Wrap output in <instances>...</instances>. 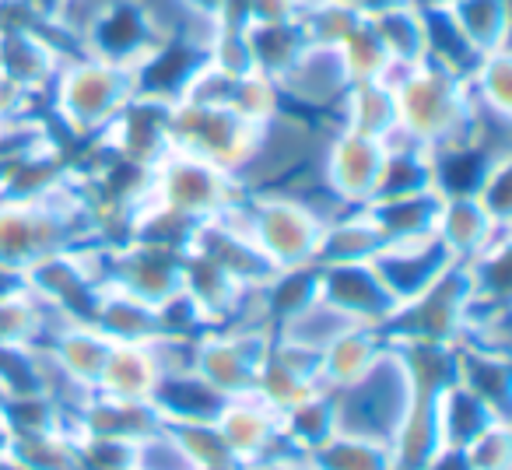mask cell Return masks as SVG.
I'll list each match as a JSON object with an SVG mask.
<instances>
[{
  "mask_svg": "<svg viewBox=\"0 0 512 470\" xmlns=\"http://www.w3.org/2000/svg\"><path fill=\"white\" fill-rule=\"evenodd\" d=\"M372 29L379 32L383 46L390 50L393 64H418L425 60L428 53V32H425V8H421V0L414 4H400V8H390L383 15H372L369 18Z\"/></svg>",
  "mask_w": 512,
  "mask_h": 470,
  "instance_id": "obj_12",
  "label": "cell"
},
{
  "mask_svg": "<svg viewBox=\"0 0 512 470\" xmlns=\"http://www.w3.org/2000/svg\"><path fill=\"white\" fill-rule=\"evenodd\" d=\"M0 123H4V120H0Z\"/></svg>",
  "mask_w": 512,
  "mask_h": 470,
  "instance_id": "obj_17",
  "label": "cell"
},
{
  "mask_svg": "<svg viewBox=\"0 0 512 470\" xmlns=\"http://www.w3.org/2000/svg\"><path fill=\"white\" fill-rule=\"evenodd\" d=\"M386 165V141L355 134V130H334L327 151H323V186L341 207L355 211L376 200L379 179Z\"/></svg>",
  "mask_w": 512,
  "mask_h": 470,
  "instance_id": "obj_6",
  "label": "cell"
},
{
  "mask_svg": "<svg viewBox=\"0 0 512 470\" xmlns=\"http://www.w3.org/2000/svg\"><path fill=\"white\" fill-rule=\"evenodd\" d=\"M246 43L253 53V67L260 74H267L271 81H278L295 60L306 53L309 36L302 18L295 22H274V25H246Z\"/></svg>",
  "mask_w": 512,
  "mask_h": 470,
  "instance_id": "obj_11",
  "label": "cell"
},
{
  "mask_svg": "<svg viewBox=\"0 0 512 470\" xmlns=\"http://www.w3.org/2000/svg\"><path fill=\"white\" fill-rule=\"evenodd\" d=\"M267 123L249 120V116H239L232 109L207 106V102L176 99L169 106V141L172 148L186 151L193 158H204V162L232 172L242 183L256 151H260Z\"/></svg>",
  "mask_w": 512,
  "mask_h": 470,
  "instance_id": "obj_3",
  "label": "cell"
},
{
  "mask_svg": "<svg viewBox=\"0 0 512 470\" xmlns=\"http://www.w3.org/2000/svg\"><path fill=\"white\" fill-rule=\"evenodd\" d=\"M348 85L351 81L344 74L341 57H337L334 46H313V43L278 78L281 99L299 102V106H316V109H334Z\"/></svg>",
  "mask_w": 512,
  "mask_h": 470,
  "instance_id": "obj_7",
  "label": "cell"
},
{
  "mask_svg": "<svg viewBox=\"0 0 512 470\" xmlns=\"http://www.w3.org/2000/svg\"><path fill=\"white\" fill-rule=\"evenodd\" d=\"M71 50L39 18H0V78L29 95H46Z\"/></svg>",
  "mask_w": 512,
  "mask_h": 470,
  "instance_id": "obj_5",
  "label": "cell"
},
{
  "mask_svg": "<svg viewBox=\"0 0 512 470\" xmlns=\"http://www.w3.org/2000/svg\"><path fill=\"white\" fill-rule=\"evenodd\" d=\"M432 4H449V0H432Z\"/></svg>",
  "mask_w": 512,
  "mask_h": 470,
  "instance_id": "obj_16",
  "label": "cell"
},
{
  "mask_svg": "<svg viewBox=\"0 0 512 470\" xmlns=\"http://www.w3.org/2000/svg\"><path fill=\"white\" fill-rule=\"evenodd\" d=\"M477 57L509 46V0H449L439 4Z\"/></svg>",
  "mask_w": 512,
  "mask_h": 470,
  "instance_id": "obj_10",
  "label": "cell"
},
{
  "mask_svg": "<svg viewBox=\"0 0 512 470\" xmlns=\"http://www.w3.org/2000/svg\"><path fill=\"white\" fill-rule=\"evenodd\" d=\"M137 95V71L109 60L71 53L57 71L46 99L57 123L78 141H95Z\"/></svg>",
  "mask_w": 512,
  "mask_h": 470,
  "instance_id": "obj_2",
  "label": "cell"
},
{
  "mask_svg": "<svg viewBox=\"0 0 512 470\" xmlns=\"http://www.w3.org/2000/svg\"><path fill=\"white\" fill-rule=\"evenodd\" d=\"M330 113L337 116L341 130H355V134L376 137V141H386L397 130V106H393L390 85H383V81L348 85Z\"/></svg>",
  "mask_w": 512,
  "mask_h": 470,
  "instance_id": "obj_8",
  "label": "cell"
},
{
  "mask_svg": "<svg viewBox=\"0 0 512 470\" xmlns=\"http://www.w3.org/2000/svg\"><path fill=\"white\" fill-rule=\"evenodd\" d=\"M467 95L477 109V120L481 127H509L512 116V57L509 46L495 53H484L474 64V71L467 74Z\"/></svg>",
  "mask_w": 512,
  "mask_h": 470,
  "instance_id": "obj_9",
  "label": "cell"
},
{
  "mask_svg": "<svg viewBox=\"0 0 512 470\" xmlns=\"http://www.w3.org/2000/svg\"><path fill=\"white\" fill-rule=\"evenodd\" d=\"M351 4H355L365 18H372V15H383V11H390V8H400V4H414V0H351Z\"/></svg>",
  "mask_w": 512,
  "mask_h": 470,
  "instance_id": "obj_15",
  "label": "cell"
},
{
  "mask_svg": "<svg viewBox=\"0 0 512 470\" xmlns=\"http://www.w3.org/2000/svg\"><path fill=\"white\" fill-rule=\"evenodd\" d=\"M302 0H246V25H274L302 18Z\"/></svg>",
  "mask_w": 512,
  "mask_h": 470,
  "instance_id": "obj_14",
  "label": "cell"
},
{
  "mask_svg": "<svg viewBox=\"0 0 512 470\" xmlns=\"http://www.w3.org/2000/svg\"><path fill=\"white\" fill-rule=\"evenodd\" d=\"M383 85H390L397 106V134L421 144L432 155L463 144H484V127L467 95L463 74L418 60V64H393Z\"/></svg>",
  "mask_w": 512,
  "mask_h": 470,
  "instance_id": "obj_1",
  "label": "cell"
},
{
  "mask_svg": "<svg viewBox=\"0 0 512 470\" xmlns=\"http://www.w3.org/2000/svg\"><path fill=\"white\" fill-rule=\"evenodd\" d=\"M242 218L246 232L264 253L274 271H292L309 267L320 257V239L327 228V214H320L313 204L299 197H288L278 190H246L242 197Z\"/></svg>",
  "mask_w": 512,
  "mask_h": 470,
  "instance_id": "obj_4",
  "label": "cell"
},
{
  "mask_svg": "<svg viewBox=\"0 0 512 470\" xmlns=\"http://www.w3.org/2000/svg\"><path fill=\"white\" fill-rule=\"evenodd\" d=\"M334 50H337V57H341V67L351 85H355V81H383L386 71L393 67L390 50L383 46V39L372 29L369 18H362Z\"/></svg>",
  "mask_w": 512,
  "mask_h": 470,
  "instance_id": "obj_13",
  "label": "cell"
}]
</instances>
